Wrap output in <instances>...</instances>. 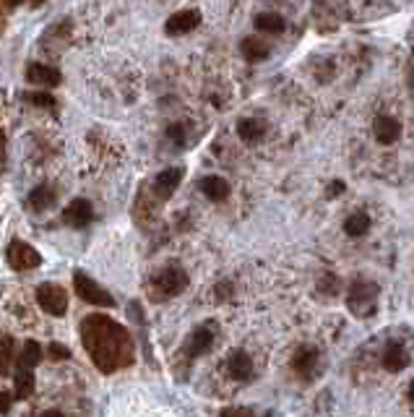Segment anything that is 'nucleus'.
<instances>
[{
  "label": "nucleus",
  "mask_w": 414,
  "mask_h": 417,
  "mask_svg": "<svg viewBox=\"0 0 414 417\" xmlns=\"http://www.w3.org/2000/svg\"><path fill=\"white\" fill-rule=\"evenodd\" d=\"M373 133H376V141L389 146V143L399 141L402 139V123L396 117L389 115H378L376 123H373Z\"/></svg>",
  "instance_id": "11"
},
{
  "label": "nucleus",
  "mask_w": 414,
  "mask_h": 417,
  "mask_svg": "<svg viewBox=\"0 0 414 417\" xmlns=\"http://www.w3.org/2000/svg\"><path fill=\"white\" fill-rule=\"evenodd\" d=\"M198 188H201V193L211 198V201H224L227 195H230V182L219 178V175H206L204 180L198 182Z\"/></svg>",
  "instance_id": "16"
},
{
  "label": "nucleus",
  "mask_w": 414,
  "mask_h": 417,
  "mask_svg": "<svg viewBox=\"0 0 414 417\" xmlns=\"http://www.w3.org/2000/svg\"><path fill=\"white\" fill-rule=\"evenodd\" d=\"M182 175H185V169H182V167L162 169V172L154 178V182H151V193H154L159 201H167V198H172V193L180 188Z\"/></svg>",
  "instance_id": "7"
},
{
  "label": "nucleus",
  "mask_w": 414,
  "mask_h": 417,
  "mask_svg": "<svg viewBox=\"0 0 414 417\" xmlns=\"http://www.w3.org/2000/svg\"><path fill=\"white\" fill-rule=\"evenodd\" d=\"M167 136L175 141V146H182V143H185V130H182V126H169Z\"/></svg>",
  "instance_id": "27"
},
{
  "label": "nucleus",
  "mask_w": 414,
  "mask_h": 417,
  "mask_svg": "<svg viewBox=\"0 0 414 417\" xmlns=\"http://www.w3.org/2000/svg\"><path fill=\"white\" fill-rule=\"evenodd\" d=\"M81 342L102 373H115L133 363V337L110 315H89L81 321Z\"/></svg>",
  "instance_id": "1"
},
{
  "label": "nucleus",
  "mask_w": 414,
  "mask_h": 417,
  "mask_svg": "<svg viewBox=\"0 0 414 417\" xmlns=\"http://www.w3.org/2000/svg\"><path fill=\"white\" fill-rule=\"evenodd\" d=\"M256 29L263 34H282L287 29V21L279 13H258L256 16Z\"/></svg>",
  "instance_id": "19"
},
{
  "label": "nucleus",
  "mask_w": 414,
  "mask_h": 417,
  "mask_svg": "<svg viewBox=\"0 0 414 417\" xmlns=\"http://www.w3.org/2000/svg\"><path fill=\"white\" fill-rule=\"evenodd\" d=\"M37 302L39 308L47 313V315H55L60 318L68 311V292L58 285H39L37 287Z\"/></svg>",
  "instance_id": "5"
},
{
  "label": "nucleus",
  "mask_w": 414,
  "mask_h": 417,
  "mask_svg": "<svg viewBox=\"0 0 414 417\" xmlns=\"http://www.w3.org/2000/svg\"><path fill=\"white\" fill-rule=\"evenodd\" d=\"M341 191H344V182H341V180H334V182H331V191H328V195H339Z\"/></svg>",
  "instance_id": "31"
},
{
  "label": "nucleus",
  "mask_w": 414,
  "mask_h": 417,
  "mask_svg": "<svg viewBox=\"0 0 414 417\" xmlns=\"http://www.w3.org/2000/svg\"><path fill=\"white\" fill-rule=\"evenodd\" d=\"M237 133H240L243 141L256 143L266 136V123H263V120H256V117H245V120L237 123Z\"/></svg>",
  "instance_id": "18"
},
{
  "label": "nucleus",
  "mask_w": 414,
  "mask_h": 417,
  "mask_svg": "<svg viewBox=\"0 0 414 417\" xmlns=\"http://www.w3.org/2000/svg\"><path fill=\"white\" fill-rule=\"evenodd\" d=\"M412 363V357H409V352L404 350L402 342H389L386 344V350H383V368L391 370V373H402L404 368H409Z\"/></svg>",
  "instance_id": "13"
},
{
  "label": "nucleus",
  "mask_w": 414,
  "mask_h": 417,
  "mask_svg": "<svg viewBox=\"0 0 414 417\" xmlns=\"http://www.w3.org/2000/svg\"><path fill=\"white\" fill-rule=\"evenodd\" d=\"M240 50H243V58H245L247 63H260V60H266L271 55V47L258 37H245L243 45H240Z\"/></svg>",
  "instance_id": "17"
},
{
  "label": "nucleus",
  "mask_w": 414,
  "mask_h": 417,
  "mask_svg": "<svg viewBox=\"0 0 414 417\" xmlns=\"http://www.w3.org/2000/svg\"><path fill=\"white\" fill-rule=\"evenodd\" d=\"M5 169V136L0 133V172Z\"/></svg>",
  "instance_id": "30"
},
{
  "label": "nucleus",
  "mask_w": 414,
  "mask_h": 417,
  "mask_svg": "<svg viewBox=\"0 0 414 417\" xmlns=\"http://www.w3.org/2000/svg\"><path fill=\"white\" fill-rule=\"evenodd\" d=\"M73 289L78 292V298L89 305H99V308H115V298L99 287L91 276H86L84 272H76L73 274Z\"/></svg>",
  "instance_id": "4"
},
{
  "label": "nucleus",
  "mask_w": 414,
  "mask_h": 417,
  "mask_svg": "<svg viewBox=\"0 0 414 417\" xmlns=\"http://www.w3.org/2000/svg\"><path fill=\"white\" fill-rule=\"evenodd\" d=\"M13 381H16V399H26V396L34 394V373H32V368H24V365H21V368L16 370Z\"/></svg>",
  "instance_id": "20"
},
{
  "label": "nucleus",
  "mask_w": 414,
  "mask_h": 417,
  "mask_svg": "<svg viewBox=\"0 0 414 417\" xmlns=\"http://www.w3.org/2000/svg\"><path fill=\"white\" fill-rule=\"evenodd\" d=\"M318 360H321V355L315 347H300L295 352V357H292V370L302 378H310L315 373V368H318Z\"/></svg>",
  "instance_id": "14"
},
{
  "label": "nucleus",
  "mask_w": 414,
  "mask_h": 417,
  "mask_svg": "<svg viewBox=\"0 0 414 417\" xmlns=\"http://www.w3.org/2000/svg\"><path fill=\"white\" fill-rule=\"evenodd\" d=\"M11 402H13L11 394H8V391H0V415H5V412L11 409Z\"/></svg>",
  "instance_id": "28"
},
{
  "label": "nucleus",
  "mask_w": 414,
  "mask_h": 417,
  "mask_svg": "<svg viewBox=\"0 0 414 417\" xmlns=\"http://www.w3.org/2000/svg\"><path fill=\"white\" fill-rule=\"evenodd\" d=\"M227 373L230 378L234 381H250L253 376V360H250V355L243 350H234L230 357H227Z\"/></svg>",
  "instance_id": "15"
},
{
  "label": "nucleus",
  "mask_w": 414,
  "mask_h": 417,
  "mask_svg": "<svg viewBox=\"0 0 414 417\" xmlns=\"http://www.w3.org/2000/svg\"><path fill=\"white\" fill-rule=\"evenodd\" d=\"M13 363V339L3 337L0 339V376H8Z\"/></svg>",
  "instance_id": "24"
},
{
  "label": "nucleus",
  "mask_w": 414,
  "mask_h": 417,
  "mask_svg": "<svg viewBox=\"0 0 414 417\" xmlns=\"http://www.w3.org/2000/svg\"><path fill=\"white\" fill-rule=\"evenodd\" d=\"M47 357H50V360H68V357H71V350H68L65 344L52 342L50 347H47Z\"/></svg>",
  "instance_id": "26"
},
{
  "label": "nucleus",
  "mask_w": 414,
  "mask_h": 417,
  "mask_svg": "<svg viewBox=\"0 0 414 417\" xmlns=\"http://www.w3.org/2000/svg\"><path fill=\"white\" fill-rule=\"evenodd\" d=\"M26 81L29 84H39V86H58L63 76L58 68L52 65H45V63H29L26 65Z\"/></svg>",
  "instance_id": "10"
},
{
  "label": "nucleus",
  "mask_w": 414,
  "mask_h": 417,
  "mask_svg": "<svg viewBox=\"0 0 414 417\" xmlns=\"http://www.w3.org/2000/svg\"><path fill=\"white\" fill-rule=\"evenodd\" d=\"M55 191H52L50 185H39V188H34L32 193H29V206L34 208V211H45L47 206H52L55 204Z\"/></svg>",
  "instance_id": "21"
},
{
  "label": "nucleus",
  "mask_w": 414,
  "mask_h": 417,
  "mask_svg": "<svg viewBox=\"0 0 414 417\" xmlns=\"http://www.w3.org/2000/svg\"><path fill=\"white\" fill-rule=\"evenodd\" d=\"M5 259H8V266L13 272H32L42 263V256H39L34 248L29 243H21V240H13L8 250H5Z\"/></svg>",
  "instance_id": "6"
},
{
  "label": "nucleus",
  "mask_w": 414,
  "mask_h": 417,
  "mask_svg": "<svg viewBox=\"0 0 414 417\" xmlns=\"http://www.w3.org/2000/svg\"><path fill=\"white\" fill-rule=\"evenodd\" d=\"M39 360H42V347H39L34 339H29L24 344V352H21L19 363L24 365V368H34V365H39Z\"/></svg>",
  "instance_id": "23"
},
{
  "label": "nucleus",
  "mask_w": 414,
  "mask_h": 417,
  "mask_svg": "<svg viewBox=\"0 0 414 417\" xmlns=\"http://www.w3.org/2000/svg\"><path fill=\"white\" fill-rule=\"evenodd\" d=\"M21 99L29 104H34V107H55V99H52L47 91H24L21 94Z\"/></svg>",
  "instance_id": "25"
},
{
  "label": "nucleus",
  "mask_w": 414,
  "mask_h": 417,
  "mask_svg": "<svg viewBox=\"0 0 414 417\" xmlns=\"http://www.w3.org/2000/svg\"><path fill=\"white\" fill-rule=\"evenodd\" d=\"M367 230H370V217L365 211H354L344 222V233L350 235V237H363V235H367Z\"/></svg>",
  "instance_id": "22"
},
{
  "label": "nucleus",
  "mask_w": 414,
  "mask_h": 417,
  "mask_svg": "<svg viewBox=\"0 0 414 417\" xmlns=\"http://www.w3.org/2000/svg\"><path fill=\"white\" fill-rule=\"evenodd\" d=\"M378 300V285L367 282V279H354L347 289V308H350L357 318H367L376 313Z\"/></svg>",
  "instance_id": "2"
},
{
  "label": "nucleus",
  "mask_w": 414,
  "mask_h": 417,
  "mask_svg": "<svg viewBox=\"0 0 414 417\" xmlns=\"http://www.w3.org/2000/svg\"><path fill=\"white\" fill-rule=\"evenodd\" d=\"M406 84H409L412 97H414V50H412V60H409V65H406Z\"/></svg>",
  "instance_id": "29"
},
{
  "label": "nucleus",
  "mask_w": 414,
  "mask_h": 417,
  "mask_svg": "<svg viewBox=\"0 0 414 417\" xmlns=\"http://www.w3.org/2000/svg\"><path fill=\"white\" fill-rule=\"evenodd\" d=\"M198 24H201V11L188 8V11L172 13V16L167 19V24H165V32H167V34H172V37H180V34L193 32Z\"/></svg>",
  "instance_id": "8"
},
{
  "label": "nucleus",
  "mask_w": 414,
  "mask_h": 417,
  "mask_svg": "<svg viewBox=\"0 0 414 417\" xmlns=\"http://www.w3.org/2000/svg\"><path fill=\"white\" fill-rule=\"evenodd\" d=\"M406 396H409V402L414 404V381L409 383V391H406Z\"/></svg>",
  "instance_id": "32"
},
{
  "label": "nucleus",
  "mask_w": 414,
  "mask_h": 417,
  "mask_svg": "<svg viewBox=\"0 0 414 417\" xmlns=\"http://www.w3.org/2000/svg\"><path fill=\"white\" fill-rule=\"evenodd\" d=\"M214 329L211 326H198L191 339H188V344H185V352H188V357H198V355H206L211 347H214Z\"/></svg>",
  "instance_id": "12"
},
{
  "label": "nucleus",
  "mask_w": 414,
  "mask_h": 417,
  "mask_svg": "<svg viewBox=\"0 0 414 417\" xmlns=\"http://www.w3.org/2000/svg\"><path fill=\"white\" fill-rule=\"evenodd\" d=\"M42 3H45V0H32V5H34V8H37V5H42Z\"/></svg>",
  "instance_id": "34"
},
{
  "label": "nucleus",
  "mask_w": 414,
  "mask_h": 417,
  "mask_svg": "<svg viewBox=\"0 0 414 417\" xmlns=\"http://www.w3.org/2000/svg\"><path fill=\"white\" fill-rule=\"evenodd\" d=\"M91 217H94V211H91V204L86 198H76L63 208V222L73 230H84L91 222Z\"/></svg>",
  "instance_id": "9"
},
{
  "label": "nucleus",
  "mask_w": 414,
  "mask_h": 417,
  "mask_svg": "<svg viewBox=\"0 0 414 417\" xmlns=\"http://www.w3.org/2000/svg\"><path fill=\"white\" fill-rule=\"evenodd\" d=\"M5 3H8V8H16V5L21 3V0H5Z\"/></svg>",
  "instance_id": "33"
},
{
  "label": "nucleus",
  "mask_w": 414,
  "mask_h": 417,
  "mask_svg": "<svg viewBox=\"0 0 414 417\" xmlns=\"http://www.w3.org/2000/svg\"><path fill=\"white\" fill-rule=\"evenodd\" d=\"M185 287H188V274L182 272L180 266H165L151 279V298L154 300L175 298V295H180Z\"/></svg>",
  "instance_id": "3"
}]
</instances>
